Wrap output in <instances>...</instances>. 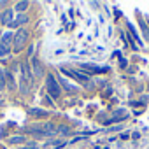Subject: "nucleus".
<instances>
[{"mask_svg":"<svg viewBox=\"0 0 149 149\" xmlns=\"http://www.w3.org/2000/svg\"><path fill=\"white\" fill-rule=\"evenodd\" d=\"M32 68H33V76L35 77H44V68L37 58H32Z\"/></svg>","mask_w":149,"mask_h":149,"instance_id":"20e7f679","label":"nucleus"},{"mask_svg":"<svg viewBox=\"0 0 149 149\" xmlns=\"http://www.w3.org/2000/svg\"><path fill=\"white\" fill-rule=\"evenodd\" d=\"M0 42H2V46H6V47H9L13 42H14V35L11 33V32H6L4 35H2V39H0Z\"/></svg>","mask_w":149,"mask_h":149,"instance_id":"39448f33","label":"nucleus"},{"mask_svg":"<svg viewBox=\"0 0 149 149\" xmlns=\"http://www.w3.org/2000/svg\"><path fill=\"white\" fill-rule=\"evenodd\" d=\"M2 23L4 25H11L13 23V11H6L2 14Z\"/></svg>","mask_w":149,"mask_h":149,"instance_id":"0eeeda50","label":"nucleus"},{"mask_svg":"<svg viewBox=\"0 0 149 149\" xmlns=\"http://www.w3.org/2000/svg\"><path fill=\"white\" fill-rule=\"evenodd\" d=\"M23 140H25L23 135H19V137H11V139H9V144H21Z\"/></svg>","mask_w":149,"mask_h":149,"instance_id":"f8f14e48","label":"nucleus"},{"mask_svg":"<svg viewBox=\"0 0 149 149\" xmlns=\"http://www.w3.org/2000/svg\"><path fill=\"white\" fill-rule=\"evenodd\" d=\"M30 114L32 116H47L46 111H40V109H30Z\"/></svg>","mask_w":149,"mask_h":149,"instance_id":"9b49d317","label":"nucleus"},{"mask_svg":"<svg viewBox=\"0 0 149 149\" xmlns=\"http://www.w3.org/2000/svg\"><path fill=\"white\" fill-rule=\"evenodd\" d=\"M23 149H37V144H35V142H32V144H28V146H25Z\"/></svg>","mask_w":149,"mask_h":149,"instance_id":"2eb2a0df","label":"nucleus"},{"mask_svg":"<svg viewBox=\"0 0 149 149\" xmlns=\"http://www.w3.org/2000/svg\"><path fill=\"white\" fill-rule=\"evenodd\" d=\"M32 81H33V74L30 72V67L28 65H23L21 67V79H19V90H21L23 95L28 93Z\"/></svg>","mask_w":149,"mask_h":149,"instance_id":"f257e3e1","label":"nucleus"},{"mask_svg":"<svg viewBox=\"0 0 149 149\" xmlns=\"http://www.w3.org/2000/svg\"><path fill=\"white\" fill-rule=\"evenodd\" d=\"M60 81H61V84L65 86V90H67V91H70V93H76V91H77V88H76V86H72L65 77H60Z\"/></svg>","mask_w":149,"mask_h":149,"instance_id":"423d86ee","label":"nucleus"},{"mask_svg":"<svg viewBox=\"0 0 149 149\" xmlns=\"http://www.w3.org/2000/svg\"><path fill=\"white\" fill-rule=\"evenodd\" d=\"M28 6H30V4L26 2V0H25V2H18V4H16V11H18V13H23Z\"/></svg>","mask_w":149,"mask_h":149,"instance_id":"9d476101","label":"nucleus"},{"mask_svg":"<svg viewBox=\"0 0 149 149\" xmlns=\"http://www.w3.org/2000/svg\"><path fill=\"white\" fill-rule=\"evenodd\" d=\"M9 53V47H6V46H2V42H0V56H6Z\"/></svg>","mask_w":149,"mask_h":149,"instance_id":"ddd939ff","label":"nucleus"},{"mask_svg":"<svg viewBox=\"0 0 149 149\" xmlns=\"http://www.w3.org/2000/svg\"><path fill=\"white\" fill-rule=\"evenodd\" d=\"M26 21H28V18L21 14V16H18V18L11 23V26H21V25H23V23H26Z\"/></svg>","mask_w":149,"mask_h":149,"instance_id":"6e6552de","label":"nucleus"},{"mask_svg":"<svg viewBox=\"0 0 149 149\" xmlns=\"http://www.w3.org/2000/svg\"><path fill=\"white\" fill-rule=\"evenodd\" d=\"M6 77H7L6 70L0 68V90H4V88H6Z\"/></svg>","mask_w":149,"mask_h":149,"instance_id":"1a4fd4ad","label":"nucleus"},{"mask_svg":"<svg viewBox=\"0 0 149 149\" xmlns=\"http://www.w3.org/2000/svg\"><path fill=\"white\" fill-rule=\"evenodd\" d=\"M26 39H28V32H26V30H23V28H21V30H18V33L14 35V42H13V44H14V51H16V53L23 49V46L26 44Z\"/></svg>","mask_w":149,"mask_h":149,"instance_id":"f03ea898","label":"nucleus"},{"mask_svg":"<svg viewBox=\"0 0 149 149\" xmlns=\"http://www.w3.org/2000/svg\"><path fill=\"white\" fill-rule=\"evenodd\" d=\"M47 91L51 93V97H53V98H58V97H60V93H61L60 84H58V81H56V77H54V76H47Z\"/></svg>","mask_w":149,"mask_h":149,"instance_id":"7ed1b4c3","label":"nucleus"},{"mask_svg":"<svg viewBox=\"0 0 149 149\" xmlns=\"http://www.w3.org/2000/svg\"><path fill=\"white\" fill-rule=\"evenodd\" d=\"M56 132H60V133H68V128H67V126H58Z\"/></svg>","mask_w":149,"mask_h":149,"instance_id":"4468645a","label":"nucleus"}]
</instances>
